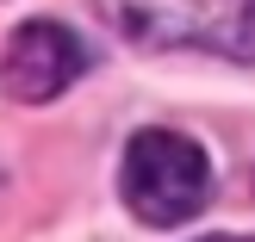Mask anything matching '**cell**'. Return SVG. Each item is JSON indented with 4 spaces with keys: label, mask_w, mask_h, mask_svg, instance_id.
Returning <instances> with one entry per match:
<instances>
[{
    "label": "cell",
    "mask_w": 255,
    "mask_h": 242,
    "mask_svg": "<svg viewBox=\"0 0 255 242\" xmlns=\"http://www.w3.org/2000/svg\"><path fill=\"white\" fill-rule=\"evenodd\" d=\"M212 242H255V236H212Z\"/></svg>",
    "instance_id": "277c9868"
},
{
    "label": "cell",
    "mask_w": 255,
    "mask_h": 242,
    "mask_svg": "<svg viewBox=\"0 0 255 242\" xmlns=\"http://www.w3.org/2000/svg\"><path fill=\"white\" fill-rule=\"evenodd\" d=\"M119 193L131 205V218H143L149 230H174L206 205L212 161L181 131H137L131 149H125V168H119Z\"/></svg>",
    "instance_id": "6da1fadb"
},
{
    "label": "cell",
    "mask_w": 255,
    "mask_h": 242,
    "mask_svg": "<svg viewBox=\"0 0 255 242\" xmlns=\"http://www.w3.org/2000/svg\"><path fill=\"white\" fill-rule=\"evenodd\" d=\"M87 69V50L69 25L56 19H31L6 37V56H0V87L25 106H44V99L69 93L75 75Z\"/></svg>",
    "instance_id": "3957f363"
},
{
    "label": "cell",
    "mask_w": 255,
    "mask_h": 242,
    "mask_svg": "<svg viewBox=\"0 0 255 242\" xmlns=\"http://www.w3.org/2000/svg\"><path fill=\"white\" fill-rule=\"evenodd\" d=\"M112 31L137 44L174 50H218V56L255 62V0H94Z\"/></svg>",
    "instance_id": "7a4b0ae2"
}]
</instances>
